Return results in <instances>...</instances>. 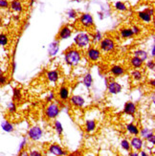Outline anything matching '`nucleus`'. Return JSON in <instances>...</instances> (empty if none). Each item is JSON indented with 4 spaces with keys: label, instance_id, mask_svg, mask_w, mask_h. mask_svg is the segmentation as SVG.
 Instances as JSON below:
<instances>
[{
    "label": "nucleus",
    "instance_id": "obj_1",
    "mask_svg": "<svg viewBox=\"0 0 155 156\" xmlns=\"http://www.w3.org/2000/svg\"><path fill=\"white\" fill-rule=\"evenodd\" d=\"M64 60L69 66H77L82 60V55L79 50L70 48L64 54Z\"/></svg>",
    "mask_w": 155,
    "mask_h": 156
},
{
    "label": "nucleus",
    "instance_id": "obj_2",
    "mask_svg": "<svg viewBox=\"0 0 155 156\" xmlns=\"http://www.w3.org/2000/svg\"><path fill=\"white\" fill-rule=\"evenodd\" d=\"M74 42H75L78 48L83 49L89 46L91 42V37H89L88 34H86V33H79V35H77L76 37L74 38Z\"/></svg>",
    "mask_w": 155,
    "mask_h": 156
},
{
    "label": "nucleus",
    "instance_id": "obj_3",
    "mask_svg": "<svg viewBox=\"0 0 155 156\" xmlns=\"http://www.w3.org/2000/svg\"><path fill=\"white\" fill-rule=\"evenodd\" d=\"M99 43H100V50H102L103 52H105V53L113 52L116 48L115 41H114V40L110 37H104L100 40Z\"/></svg>",
    "mask_w": 155,
    "mask_h": 156
},
{
    "label": "nucleus",
    "instance_id": "obj_4",
    "mask_svg": "<svg viewBox=\"0 0 155 156\" xmlns=\"http://www.w3.org/2000/svg\"><path fill=\"white\" fill-rule=\"evenodd\" d=\"M59 106L57 104H54V103H50L48 105V106L46 107V110H45V116L47 119L52 120V119H55L58 116L59 114Z\"/></svg>",
    "mask_w": 155,
    "mask_h": 156
},
{
    "label": "nucleus",
    "instance_id": "obj_5",
    "mask_svg": "<svg viewBox=\"0 0 155 156\" xmlns=\"http://www.w3.org/2000/svg\"><path fill=\"white\" fill-rule=\"evenodd\" d=\"M79 23L86 29H91L94 27V19L90 13H83L79 16Z\"/></svg>",
    "mask_w": 155,
    "mask_h": 156
},
{
    "label": "nucleus",
    "instance_id": "obj_6",
    "mask_svg": "<svg viewBox=\"0 0 155 156\" xmlns=\"http://www.w3.org/2000/svg\"><path fill=\"white\" fill-rule=\"evenodd\" d=\"M42 134H43V131L39 126H33L28 131L29 138L33 141H39L42 137Z\"/></svg>",
    "mask_w": 155,
    "mask_h": 156
},
{
    "label": "nucleus",
    "instance_id": "obj_7",
    "mask_svg": "<svg viewBox=\"0 0 155 156\" xmlns=\"http://www.w3.org/2000/svg\"><path fill=\"white\" fill-rule=\"evenodd\" d=\"M86 56L90 62H96L100 58V50H99L98 48H95V47H90L86 52Z\"/></svg>",
    "mask_w": 155,
    "mask_h": 156
},
{
    "label": "nucleus",
    "instance_id": "obj_8",
    "mask_svg": "<svg viewBox=\"0 0 155 156\" xmlns=\"http://www.w3.org/2000/svg\"><path fill=\"white\" fill-rule=\"evenodd\" d=\"M106 85H107V90H108V92L112 95L119 94L121 91H122V85H121L119 83H117V81L111 80Z\"/></svg>",
    "mask_w": 155,
    "mask_h": 156
},
{
    "label": "nucleus",
    "instance_id": "obj_9",
    "mask_svg": "<svg viewBox=\"0 0 155 156\" xmlns=\"http://www.w3.org/2000/svg\"><path fill=\"white\" fill-rule=\"evenodd\" d=\"M136 105L133 103V101H127L125 105V107H124V112L126 114V115H129V116H134V114L136 112Z\"/></svg>",
    "mask_w": 155,
    "mask_h": 156
},
{
    "label": "nucleus",
    "instance_id": "obj_10",
    "mask_svg": "<svg viewBox=\"0 0 155 156\" xmlns=\"http://www.w3.org/2000/svg\"><path fill=\"white\" fill-rule=\"evenodd\" d=\"M70 103L76 107H83L85 104V100L83 97L79 96V95H75V96H72L70 99Z\"/></svg>",
    "mask_w": 155,
    "mask_h": 156
},
{
    "label": "nucleus",
    "instance_id": "obj_11",
    "mask_svg": "<svg viewBox=\"0 0 155 156\" xmlns=\"http://www.w3.org/2000/svg\"><path fill=\"white\" fill-rule=\"evenodd\" d=\"M72 36V29L68 26H63L62 27L59 33H58V37L59 39H67Z\"/></svg>",
    "mask_w": 155,
    "mask_h": 156
},
{
    "label": "nucleus",
    "instance_id": "obj_12",
    "mask_svg": "<svg viewBox=\"0 0 155 156\" xmlns=\"http://www.w3.org/2000/svg\"><path fill=\"white\" fill-rule=\"evenodd\" d=\"M129 143H130V147L133 148L134 151H140L141 150H142V147H143V140L141 139V138H139V137H133Z\"/></svg>",
    "mask_w": 155,
    "mask_h": 156
},
{
    "label": "nucleus",
    "instance_id": "obj_13",
    "mask_svg": "<svg viewBox=\"0 0 155 156\" xmlns=\"http://www.w3.org/2000/svg\"><path fill=\"white\" fill-rule=\"evenodd\" d=\"M48 151L54 155H57V156H62V155H65L66 152L62 150V147H59L58 145H51L48 148Z\"/></svg>",
    "mask_w": 155,
    "mask_h": 156
},
{
    "label": "nucleus",
    "instance_id": "obj_14",
    "mask_svg": "<svg viewBox=\"0 0 155 156\" xmlns=\"http://www.w3.org/2000/svg\"><path fill=\"white\" fill-rule=\"evenodd\" d=\"M9 8L16 12H23V5L21 2L19 1V0H12L9 5Z\"/></svg>",
    "mask_w": 155,
    "mask_h": 156
},
{
    "label": "nucleus",
    "instance_id": "obj_15",
    "mask_svg": "<svg viewBox=\"0 0 155 156\" xmlns=\"http://www.w3.org/2000/svg\"><path fill=\"white\" fill-rule=\"evenodd\" d=\"M138 17H139V19L141 20V21H143L144 23L150 24V23L152 22V17L153 16H150L149 13H147L146 12H145V11H141V12H138Z\"/></svg>",
    "mask_w": 155,
    "mask_h": 156
},
{
    "label": "nucleus",
    "instance_id": "obj_16",
    "mask_svg": "<svg viewBox=\"0 0 155 156\" xmlns=\"http://www.w3.org/2000/svg\"><path fill=\"white\" fill-rule=\"evenodd\" d=\"M110 73L115 77L123 76L125 74V68L121 65H113L110 68Z\"/></svg>",
    "mask_w": 155,
    "mask_h": 156
},
{
    "label": "nucleus",
    "instance_id": "obj_17",
    "mask_svg": "<svg viewBox=\"0 0 155 156\" xmlns=\"http://www.w3.org/2000/svg\"><path fill=\"white\" fill-rule=\"evenodd\" d=\"M46 77L51 83H57L59 79V73L58 70H51L46 73Z\"/></svg>",
    "mask_w": 155,
    "mask_h": 156
},
{
    "label": "nucleus",
    "instance_id": "obj_18",
    "mask_svg": "<svg viewBox=\"0 0 155 156\" xmlns=\"http://www.w3.org/2000/svg\"><path fill=\"white\" fill-rule=\"evenodd\" d=\"M58 49H59V42L58 40H55L54 42H52L50 45H49V48H48V53L51 57H54L57 55V53L58 52Z\"/></svg>",
    "mask_w": 155,
    "mask_h": 156
},
{
    "label": "nucleus",
    "instance_id": "obj_19",
    "mask_svg": "<svg viewBox=\"0 0 155 156\" xmlns=\"http://www.w3.org/2000/svg\"><path fill=\"white\" fill-rule=\"evenodd\" d=\"M120 35L122 37V38L124 39H129L134 37L133 33L131 31V28H129V27H125V28H122L120 30Z\"/></svg>",
    "mask_w": 155,
    "mask_h": 156
},
{
    "label": "nucleus",
    "instance_id": "obj_20",
    "mask_svg": "<svg viewBox=\"0 0 155 156\" xmlns=\"http://www.w3.org/2000/svg\"><path fill=\"white\" fill-rule=\"evenodd\" d=\"M58 95H59V98L62 101H67L69 99V89L68 87L62 85V87L59 88V91H58Z\"/></svg>",
    "mask_w": 155,
    "mask_h": 156
},
{
    "label": "nucleus",
    "instance_id": "obj_21",
    "mask_svg": "<svg viewBox=\"0 0 155 156\" xmlns=\"http://www.w3.org/2000/svg\"><path fill=\"white\" fill-rule=\"evenodd\" d=\"M130 64H131V66L133 67L134 69H139V68H142V67H143L144 62L141 58H139L138 57L134 56L130 59Z\"/></svg>",
    "mask_w": 155,
    "mask_h": 156
},
{
    "label": "nucleus",
    "instance_id": "obj_22",
    "mask_svg": "<svg viewBox=\"0 0 155 156\" xmlns=\"http://www.w3.org/2000/svg\"><path fill=\"white\" fill-rule=\"evenodd\" d=\"M134 56L135 57H138L139 58H141L143 60V62H146V60L149 58V54H147L146 51L143 50V49H138V50H135L133 52Z\"/></svg>",
    "mask_w": 155,
    "mask_h": 156
},
{
    "label": "nucleus",
    "instance_id": "obj_23",
    "mask_svg": "<svg viewBox=\"0 0 155 156\" xmlns=\"http://www.w3.org/2000/svg\"><path fill=\"white\" fill-rule=\"evenodd\" d=\"M12 100L13 101H21L22 100V93H21V90L19 89V88H13L12 90Z\"/></svg>",
    "mask_w": 155,
    "mask_h": 156
},
{
    "label": "nucleus",
    "instance_id": "obj_24",
    "mask_svg": "<svg viewBox=\"0 0 155 156\" xmlns=\"http://www.w3.org/2000/svg\"><path fill=\"white\" fill-rule=\"evenodd\" d=\"M96 122L94 121V120H88V121H86V123H85V130L87 132H93L94 130L96 129Z\"/></svg>",
    "mask_w": 155,
    "mask_h": 156
},
{
    "label": "nucleus",
    "instance_id": "obj_25",
    "mask_svg": "<svg viewBox=\"0 0 155 156\" xmlns=\"http://www.w3.org/2000/svg\"><path fill=\"white\" fill-rule=\"evenodd\" d=\"M126 130L129 131L131 135H134V136H137V135L139 134V128L137 126H135L134 124H129L126 125Z\"/></svg>",
    "mask_w": 155,
    "mask_h": 156
},
{
    "label": "nucleus",
    "instance_id": "obj_26",
    "mask_svg": "<svg viewBox=\"0 0 155 156\" xmlns=\"http://www.w3.org/2000/svg\"><path fill=\"white\" fill-rule=\"evenodd\" d=\"M130 75H131V78L134 80H136V81H140L141 80L143 79V77H144V74L142 73V71H140L139 69H134L131 72Z\"/></svg>",
    "mask_w": 155,
    "mask_h": 156
},
{
    "label": "nucleus",
    "instance_id": "obj_27",
    "mask_svg": "<svg viewBox=\"0 0 155 156\" xmlns=\"http://www.w3.org/2000/svg\"><path fill=\"white\" fill-rule=\"evenodd\" d=\"M1 128L5 132H12L13 131V126L8 121H3L1 123Z\"/></svg>",
    "mask_w": 155,
    "mask_h": 156
},
{
    "label": "nucleus",
    "instance_id": "obj_28",
    "mask_svg": "<svg viewBox=\"0 0 155 156\" xmlns=\"http://www.w3.org/2000/svg\"><path fill=\"white\" fill-rule=\"evenodd\" d=\"M83 84L86 88H90L93 84V78L90 73H87L83 78Z\"/></svg>",
    "mask_w": 155,
    "mask_h": 156
},
{
    "label": "nucleus",
    "instance_id": "obj_29",
    "mask_svg": "<svg viewBox=\"0 0 155 156\" xmlns=\"http://www.w3.org/2000/svg\"><path fill=\"white\" fill-rule=\"evenodd\" d=\"M139 133L141 134V136H142L144 139L147 140L153 134V131L151 129H150V128L145 127V128H143V129H141V131H139Z\"/></svg>",
    "mask_w": 155,
    "mask_h": 156
},
{
    "label": "nucleus",
    "instance_id": "obj_30",
    "mask_svg": "<svg viewBox=\"0 0 155 156\" xmlns=\"http://www.w3.org/2000/svg\"><path fill=\"white\" fill-rule=\"evenodd\" d=\"M114 8L119 12H125L127 10L126 5L122 1H117L115 4H114Z\"/></svg>",
    "mask_w": 155,
    "mask_h": 156
},
{
    "label": "nucleus",
    "instance_id": "obj_31",
    "mask_svg": "<svg viewBox=\"0 0 155 156\" xmlns=\"http://www.w3.org/2000/svg\"><path fill=\"white\" fill-rule=\"evenodd\" d=\"M9 44V37L6 34H0V46L5 47Z\"/></svg>",
    "mask_w": 155,
    "mask_h": 156
},
{
    "label": "nucleus",
    "instance_id": "obj_32",
    "mask_svg": "<svg viewBox=\"0 0 155 156\" xmlns=\"http://www.w3.org/2000/svg\"><path fill=\"white\" fill-rule=\"evenodd\" d=\"M54 127H55L56 132L60 136V135H62V132H63V127H62V123H60L59 121H56V122H55V124H54Z\"/></svg>",
    "mask_w": 155,
    "mask_h": 156
},
{
    "label": "nucleus",
    "instance_id": "obj_33",
    "mask_svg": "<svg viewBox=\"0 0 155 156\" xmlns=\"http://www.w3.org/2000/svg\"><path fill=\"white\" fill-rule=\"evenodd\" d=\"M121 147H122V148H123L124 151H129L130 148H131L129 141L126 140V139L122 140V142H121Z\"/></svg>",
    "mask_w": 155,
    "mask_h": 156
},
{
    "label": "nucleus",
    "instance_id": "obj_34",
    "mask_svg": "<svg viewBox=\"0 0 155 156\" xmlns=\"http://www.w3.org/2000/svg\"><path fill=\"white\" fill-rule=\"evenodd\" d=\"M103 38H104V36H103V34L100 33V31H97L93 35V37H92V39H93L94 42H100Z\"/></svg>",
    "mask_w": 155,
    "mask_h": 156
},
{
    "label": "nucleus",
    "instance_id": "obj_35",
    "mask_svg": "<svg viewBox=\"0 0 155 156\" xmlns=\"http://www.w3.org/2000/svg\"><path fill=\"white\" fill-rule=\"evenodd\" d=\"M8 111L11 114H13L16 112V105L15 104V101H11V103L8 105Z\"/></svg>",
    "mask_w": 155,
    "mask_h": 156
},
{
    "label": "nucleus",
    "instance_id": "obj_36",
    "mask_svg": "<svg viewBox=\"0 0 155 156\" xmlns=\"http://www.w3.org/2000/svg\"><path fill=\"white\" fill-rule=\"evenodd\" d=\"M146 68L149 69V70L154 71V69H155V63H154V60H153V59L147 60V62H146Z\"/></svg>",
    "mask_w": 155,
    "mask_h": 156
},
{
    "label": "nucleus",
    "instance_id": "obj_37",
    "mask_svg": "<svg viewBox=\"0 0 155 156\" xmlns=\"http://www.w3.org/2000/svg\"><path fill=\"white\" fill-rule=\"evenodd\" d=\"M131 31H132L134 36H138V35H140V33H141V29L139 28L137 25H133L131 27Z\"/></svg>",
    "mask_w": 155,
    "mask_h": 156
},
{
    "label": "nucleus",
    "instance_id": "obj_38",
    "mask_svg": "<svg viewBox=\"0 0 155 156\" xmlns=\"http://www.w3.org/2000/svg\"><path fill=\"white\" fill-rule=\"evenodd\" d=\"M67 15H68V17L70 19H76L78 15H77V12L75 10H70L68 12H67Z\"/></svg>",
    "mask_w": 155,
    "mask_h": 156
},
{
    "label": "nucleus",
    "instance_id": "obj_39",
    "mask_svg": "<svg viewBox=\"0 0 155 156\" xmlns=\"http://www.w3.org/2000/svg\"><path fill=\"white\" fill-rule=\"evenodd\" d=\"M7 83H8V78H7L6 76H4L3 74L2 75H0V86L5 85Z\"/></svg>",
    "mask_w": 155,
    "mask_h": 156
},
{
    "label": "nucleus",
    "instance_id": "obj_40",
    "mask_svg": "<svg viewBox=\"0 0 155 156\" xmlns=\"http://www.w3.org/2000/svg\"><path fill=\"white\" fill-rule=\"evenodd\" d=\"M9 1H7V0H0V8L2 9H7L9 8Z\"/></svg>",
    "mask_w": 155,
    "mask_h": 156
},
{
    "label": "nucleus",
    "instance_id": "obj_41",
    "mask_svg": "<svg viewBox=\"0 0 155 156\" xmlns=\"http://www.w3.org/2000/svg\"><path fill=\"white\" fill-rule=\"evenodd\" d=\"M54 99H55V93H54V92H51V93L48 95V96L46 97V101H47V103H51V101H52Z\"/></svg>",
    "mask_w": 155,
    "mask_h": 156
},
{
    "label": "nucleus",
    "instance_id": "obj_42",
    "mask_svg": "<svg viewBox=\"0 0 155 156\" xmlns=\"http://www.w3.org/2000/svg\"><path fill=\"white\" fill-rule=\"evenodd\" d=\"M26 144H27V140H26V138H23L22 142L20 143V146H19V152L24 150V147H26Z\"/></svg>",
    "mask_w": 155,
    "mask_h": 156
},
{
    "label": "nucleus",
    "instance_id": "obj_43",
    "mask_svg": "<svg viewBox=\"0 0 155 156\" xmlns=\"http://www.w3.org/2000/svg\"><path fill=\"white\" fill-rule=\"evenodd\" d=\"M145 12H146L147 13H149L150 16H154V9L153 8H146V10H144Z\"/></svg>",
    "mask_w": 155,
    "mask_h": 156
},
{
    "label": "nucleus",
    "instance_id": "obj_44",
    "mask_svg": "<svg viewBox=\"0 0 155 156\" xmlns=\"http://www.w3.org/2000/svg\"><path fill=\"white\" fill-rule=\"evenodd\" d=\"M29 155L30 156H41V153H40L38 151H30Z\"/></svg>",
    "mask_w": 155,
    "mask_h": 156
},
{
    "label": "nucleus",
    "instance_id": "obj_45",
    "mask_svg": "<svg viewBox=\"0 0 155 156\" xmlns=\"http://www.w3.org/2000/svg\"><path fill=\"white\" fill-rule=\"evenodd\" d=\"M147 141H149L151 145H155V136H154V134H152L151 136L147 139Z\"/></svg>",
    "mask_w": 155,
    "mask_h": 156
},
{
    "label": "nucleus",
    "instance_id": "obj_46",
    "mask_svg": "<svg viewBox=\"0 0 155 156\" xmlns=\"http://www.w3.org/2000/svg\"><path fill=\"white\" fill-rule=\"evenodd\" d=\"M151 56H152V58H154V56H155V45H152V49H151Z\"/></svg>",
    "mask_w": 155,
    "mask_h": 156
},
{
    "label": "nucleus",
    "instance_id": "obj_47",
    "mask_svg": "<svg viewBox=\"0 0 155 156\" xmlns=\"http://www.w3.org/2000/svg\"><path fill=\"white\" fill-rule=\"evenodd\" d=\"M149 83H150V85H151V86L154 87V85H155V80H151L149 81Z\"/></svg>",
    "mask_w": 155,
    "mask_h": 156
},
{
    "label": "nucleus",
    "instance_id": "obj_48",
    "mask_svg": "<svg viewBox=\"0 0 155 156\" xmlns=\"http://www.w3.org/2000/svg\"><path fill=\"white\" fill-rule=\"evenodd\" d=\"M129 155H130V156H138L139 153H137V152H131V153H129Z\"/></svg>",
    "mask_w": 155,
    "mask_h": 156
},
{
    "label": "nucleus",
    "instance_id": "obj_49",
    "mask_svg": "<svg viewBox=\"0 0 155 156\" xmlns=\"http://www.w3.org/2000/svg\"><path fill=\"white\" fill-rule=\"evenodd\" d=\"M140 155L141 156H147V153H146V151H141Z\"/></svg>",
    "mask_w": 155,
    "mask_h": 156
},
{
    "label": "nucleus",
    "instance_id": "obj_50",
    "mask_svg": "<svg viewBox=\"0 0 155 156\" xmlns=\"http://www.w3.org/2000/svg\"><path fill=\"white\" fill-rule=\"evenodd\" d=\"M3 74V71H2V67H1V65H0V75H2Z\"/></svg>",
    "mask_w": 155,
    "mask_h": 156
},
{
    "label": "nucleus",
    "instance_id": "obj_51",
    "mask_svg": "<svg viewBox=\"0 0 155 156\" xmlns=\"http://www.w3.org/2000/svg\"><path fill=\"white\" fill-rule=\"evenodd\" d=\"M33 1H35V0H31V3H30V6H33Z\"/></svg>",
    "mask_w": 155,
    "mask_h": 156
},
{
    "label": "nucleus",
    "instance_id": "obj_52",
    "mask_svg": "<svg viewBox=\"0 0 155 156\" xmlns=\"http://www.w3.org/2000/svg\"><path fill=\"white\" fill-rule=\"evenodd\" d=\"M0 21H1V19H0Z\"/></svg>",
    "mask_w": 155,
    "mask_h": 156
}]
</instances>
